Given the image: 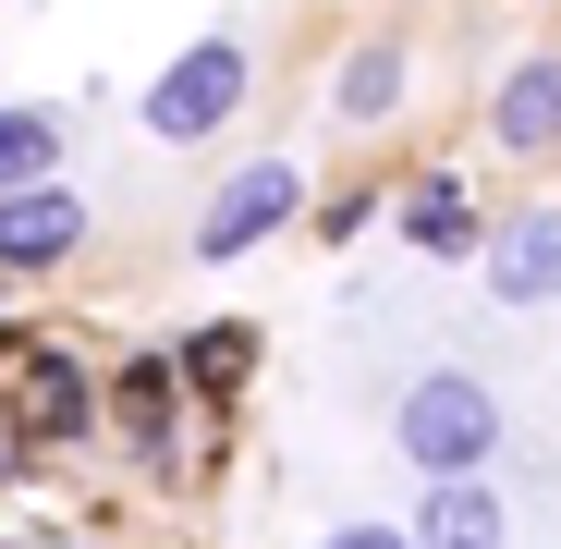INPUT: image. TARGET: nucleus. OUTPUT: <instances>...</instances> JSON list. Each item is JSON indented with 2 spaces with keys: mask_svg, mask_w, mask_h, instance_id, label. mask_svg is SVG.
<instances>
[{
  "mask_svg": "<svg viewBox=\"0 0 561 549\" xmlns=\"http://www.w3.org/2000/svg\"><path fill=\"white\" fill-rule=\"evenodd\" d=\"M391 451H403L415 477H489V451H501V391L477 379V366H427V379H403Z\"/></svg>",
  "mask_w": 561,
  "mask_h": 549,
  "instance_id": "obj_1",
  "label": "nucleus"
},
{
  "mask_svg": "<svg viewBox=\"0 0 561 549\" xmlns=\"http://www.w3.org/2000/svg\"><path fill=\"white\" fill-rule=\"evenodd\" d=\"M391 232H403L415 256H489V220H477V196H463L451 171L403 183V196H391Z\"/></svg>",
  "mask_w": 561,
  "mask_h": 549,
  "instance_id": "obj_9",
  "label": "nucleus"
},
{
  "mask_svg": "<svg viewBox=\"0 0 561 549\" xmlns=\"http://www.w3.org/2000/svg\"><path fill=\"white\" fill-rule=\"evenodd\" d=\"M415 549H513V501H501L489 477H427Z\"/></svg>",
  "mask_w": 561,
  "mask_h": 549,
  "instance_id": "obj_10",
  "label": "nucleus"
},
{
  "mask_svg": "<svg viewBox=\"0 0 561 549\" xmlns=\"http://www.w3.org/2000/svg\"><path fill=\"white\" fill-rule=\"evenodd\" d=\"M318 549H415V525H379V513H354V525H330Z\"/></svg>",
  "mask_w": 561,
  "mask_h": 549,
  "instance_id": "obj_15",
  "label": "nucleus"
},
{
  "mask_svg": "<svg viewBox=\"0 0 561 549\" xmlns=\"http://www.w3.org/2000/svg\"><path fill=\"white\" fill-rule=\"evenodd\" d=\"M244 99H256V49H244V37H196V49H171V61H159V85H147V111H135V123H147L159 147H208Z\"/></svg>",
  "mask_w": 561,
  "mask_h": 549,
  "instance_id": "obj_2",
  "label": "nucleus"
},
{
  "mask_svg": "<svg viewBox=\"0 0 561 549\" xmlns=\"http://www.w3.org/2000/svg\"><path fill=\"white\" fill-rule=\"evenodd\" d=\"M25 183H61V111L0 99V196H25Z\"/></svg>",
  "mask_w": 561,
  "mask_h": 549,
  "instance_id": "obj_13",
  "label": "nucleus"
},
{
  "mask_svg": "<svg viewBox=\"0 0 561 549\" xmlns=\"http://www.w3.org/2000/svg\"><path fill=\"white\" fill-rule=\"evenodd\" d=\"M294 208H306V171H294V159H244L220 196L196 208V256H208V268H232V256H256L280 220H294Z\"/></svg>",
  "mask_w": 561,
  "mask_h": 549,
  "instance_id": "obj_3",
  "label": "nucleus"
},
{
  "mask_svg": "<svg viewBox=\"0 0 561 549\" xmlns=\"http://www.w3.org/2000/svg\"><path fill=\"white\" fill-rule=\"evenodd\" d=\"M489 135L513 159H561V49H525L501 85H489Z\"/></svg>",
  "mask_w": 561,
  "mask_h": 549,
  "instance_id": "obj_7",
  "label": "nucleus"
},
{
  "mask_svg": "<svg viewBox=\"0 0 561 549\" xmlns=\"http://www.w3.org/2000/svg\"><path fill=\"white\" fill-rule=\"evenodd\" d=\"M99 403H111V427L135 439V465H171V427H183V403H196V391H183L171 354H123Z\"/></svg>",
  "mask_w": 561,
  "mask_h": 549,
  "instance_id": "obj_4",
  "label": "nucleus"
},
{
  "mask_svg": "<svg viewBox=\"0 0 561 549\" xmlns=\"http://www.w3.org/2000/svg\"><path fill=\"white\" fill-rule=\"evenodd\" d=\"M489 294L501 306H561V208H513V220H489Z\"/></svg>",
  "mask_w": 561,
  "mask_h": 549,
  "instance_id": "obj_5",
  "label": "nucleus"
},
{
  "mask_svg": "<svg viewBox=\"0 0 561 549\" xmlns=\"http://www.w3.org/2000/svg\"><path fill=\"white\" fill-rule=\"evenodd\" d=\"M391 111H403V37H366L330 73V123H391Z\"/></svg>",
  "mask_w": 561,
  "mask_h": 549,
  "instance_id": "obj_12",
  "label": "nucleus"
},
{
  "mask_svg": "<svg viewBox=\"0 0 561 549\" xmlns=\"http://www.w3.org/2000/svg\"><path fill=\"white\" fill-rule=\"evenodd\" d=\"M366 220H379V183H342V196L318 208V232H330V244H342V232H366Z\"/></svg>",
  "mask_w": 561,
  "mask_h": 549,
  "instance_id": "obj_14",
  "label": "nucleus"
},
{
  "mask_svg": "<svg viewBox=\"0 0 561 549\" xmlns=\"http://www.w3.org/2000/svg\"><path fill=\"white\" fill-rule=\"evenodd\" d=\"M13 415H25V439H85L111 403H99V379L49 342V354H25V379H13Z\"/></svg>",
  "mask_w": 561,
  "mask_h": 549,
  "instance_id": "obj_8",
  "label": "nucleus"
},
{
  "mask_svg": "<svg viewBox=\"0 0 561 549\" xmlns=\"http://www.w3.org/2000/svg\"><path fill=\"white\" fill-rule=\"evenodd\" d=\"M73 244H85V196H73V183H25V196H0V268H13V282L61 268Z\"/></svg>",
  "mask_w": 561,
  "mask_h": 549,
  "instance_id": "obj_6",
  "label": "nucleus"
},
{
  "mask_svg": "<svg viewBox=\"0 0 561 549\" xmlns=\"http://www.w3.org/2000/svg\"><path fill=\"white\" fill-rule=\"evenodd\" d=\"M171 366H183V391H196L208 415H232V391L256 379V330H244V318H208V330H196V342H183Z\"/></svg>",
  "mask_w": 561,
  "mask_h": 549,
  "instance_id": "obj_11",
  "label": "nucleus"
}]
</instances>
